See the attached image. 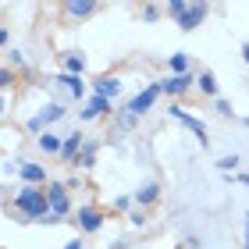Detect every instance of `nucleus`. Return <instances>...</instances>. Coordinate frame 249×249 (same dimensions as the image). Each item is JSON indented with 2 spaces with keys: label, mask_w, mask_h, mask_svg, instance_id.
<instances>
[{
  "label": "nucleus",
  "mask_w": 249,
  "mask_h": 249,
  "mask_svg": "<svg viewBox=\"0 0 249 249\" xmlns=\"http://www.w3.org/2000/svg\"><path fill=\"white\" fill-rule=\"evenodd\" d=\"M107 114H114V104L104 100V96H96V93L82 104V110H78V118H82V121H96V118H107Z\"/></svg>",
  "instance_id": "9"
},
{
  "label": "nucleus",
  "mask_w": 249,
  "mask_h": 249,
  "mask_svg": "<svg viewBox=\"0 0 249 249\" xmlns=\"http://www.w3.org/2000/svg\"><path fill=\"white\" fill-rule=\"evenodd\" d=\"M160 18V4H142V21H157Z\"/></svg>",
  "instance_id": "28"
},
{
  "label": "nucleus",
  "mask_w": 249,
  "mask_h": 249,
  "mask_svg": "<svg viewBox=\"0 0 249 249\" xmlns=\"http://www.w3.org/2000/svg\"><path fill=\"white\" fill-rule=\"evenodd\" d=\"M213 110H217L221 118H231V114H235V110H231V104H228L224 96H217V100H213Z\"/></svg>",
  "instance_id": "27"
},
{
  "label": "nucleus",
  "mask_w": 249,
  "mask_h": 249,
  "mask_svg": "<svg viewBox=\"0 0 249 249\" xmlns=\"http://www.w3.org/2000/svg\"><path fill=\"white\" fill-rule=\"evenodd\" d=\"M239 182H242V185L249 189V171H239Z\"/></svg>",
  "instance_id": "33"
},
{
  "label": "nucleus",
  "mask_w": 249,
  "mask_h": 249,
  "mask_svg": "<svg viewBox=\"0 0 249 249\" xmlns=\"http://www.w3.org/2000/svg\"><path fill=\"white\" fill-rule=\"evenodd\" d=\"M0 89H4V93H11V89H15V68H11V64L0 68Z\"/></svg>",
  "instance_id": "23"
},
{
  "label": "nucleus",
  "mask_w": 249,
  "mask_h": 249,
  "mask_svg": "<svg viewBox=\"0 0 249 249\" xmlns=\"http://www.w3.org/2000/svg\"><path fill=\"white\" fill-rule=\"evenodd\" d=\"M135 124H139V118H135L132 110H124V107L114 110V128H118V132H128V128H135Z\"/></svg>",
  "instance_id": "21"
},
{
  "label": "nucleus",
  "mask_w": 249,
  "mask_h": 249,
  "mask_svg": "<svg viewBox=\"0 0 249 249\" xmlns=\"http://www.w3.org/2000/svg\"><path fill=\"white\" fill-rule=\"evenodd\" d=\"M128 224H132V228H142V224H146V210H142V207H135V210L128 213Z\"/></svg>",
  "instance_id": "29"
},
{
  "label": "nucleus",
  "mask_w": 249,
  "mask_h": 249,
  "mask_svg": "<svg viewBox=\"0 0 249 249\" xmlns=\"http://www.w3.org/2000/svg\"><path fill=\"white\" fill-rule=\"evenodd\" d=\"M96 153H100V142H96V139H86V146H82V153H78L75 167H78V171H93V167H96Z\"/></svg>",
  "instance_id": "16"
},
{
  "label": "nucleus",
  "mask_w": 249,
  "mask_h": 249,
  "mask_svg": "<svg viewBox=\"0 0 249 249\" xmlns=\"http://www.w3.org/2000/svg\"><path fill=\"white\" fill-rule=\"evenodd\" d=\"M167 114H171L175 121H182L185 124V128L192 132V135H196V142L203 146V150H207V146H210V135H207V124H203L196 114H189V110L182 107V104H167Z\"/></svg>",
  "instance_id": "3"
},
{
  "label": "nucleus",
  "mask_w": 249,
  "mask_h": 249,
  "mask_svg": "<svg viewBox=\"0 0 249 249\" xmlns=\"http://www.w3.org/2000/svg\"><path fill=\"white\" fill-rule=\"evenodd\" d=\"M157 100H160V82H150V86H142L139 93L124 104V110H132L135 118H142V114H150V110H153Z\"/></svg>",
  "instance_id": "5"
},
{
  "label": "nucleus",
  "mask_w": 249,
  "mask_h": 249,
  "mask_svg": "<svg viewBox=\"0 0 249 249\" xmlns=\"http://www.w3.org/2000/svg\"><path fill=\"white\" fill-rule=\"evenodd\" d=\"M192 86H196V71H189V75H167V78H160V96L178 100V96L192 93Z\"/></svg>",
  "instance_id": "6"
},
{
  "label": "nucleus",
  "mask_w": 249,
  "mask_h": 249,
  "mask_svg": "<svg viewBox=\"0 0 249 249\" xmlns=\"http://www.w3.org/2000/svg\"><path fill=\"white\" fill-rule=\"evenodd\" d=\"M82 146H86V135H82V132H71V135H64V150H61V160L75 164V160H78V153H82Z\"/></svg>",
  "instance_id": "14"
},
{
  "label": "nucleus",
  "mask_w": 249,
  "mask_h": 249,
  "mask_svg": "<svg viewBox=\"0 0 249 249\" xmlns=\"http://www.w3.org/2000/svg\"><path fill=\"white\" fill-rule=\"evenodd\" d=\"M217 167H221V175L235 171V167H239V153H224V157H217Z\"/></svg>",
  "instance_id": "24"
},
{
  "label": "nucleus",
  "mask_w": 249,
  "mask_h": 249,
  "mask_svg": "<svg viewBox=\"0 0 249 249\" xmlns=\"http://www.w3.org/2000/svg\"><path fill=\"white\" fill-rule=\"evenodd\" d=\"M18 178H21V185H39V189L50 185L47 167H43L39 160H21V164H18Z\"/></svg>",
  "instance_id": "8"
},
{
  "label": "nucleus",
  "mask_w": 249,
  "mask_h": 249,
  "mask_svg": "<svg viewBox=\"0 0 249 249\" xmlns=\"http://www.w3.org/2000/svg\"><path fill=\"white\" fill-rule=\"evenodd\" d=\"M68 189L64 182H50L47 185V199H50V217L43 221V224H61L64 217H75V207H71V196H68Z\"/></svg>",
  "instance_id": "2"
},
{
  "label": "nucleus",
  "mask_w": 249,
  "mask_h": 249,
  "mask_svg": "<svg viewBox=\"0 0 249 249\" xmlns=\"http://www.w3.org/2000/svg\"><path fill=\"white\" fill-rule=\"evenodd\" d=\"M242 124H246V128H249V114H246V118H242Z\"/></svg>",
  "instance_id": "36"
},
{
  "label": "nucleus",
  "mask_w": 249,
  "mask_h": 249,
  "mask_svg": "<svg viewBox=\"0 0 249 249\" xmlns=\"http://www.w3.org/2000/svg\"><path fill=\"white\" fill-rule=\"evenodd\" d=\"M7 43H11V29L4 25V29H0V47H7Z\"/></svg>",
  "instance_id": "31"
},
{
  "label": "nucleus",
  "mask_w": 249,
  "mask_h": 249,
  "mask_svg": "<svg viewBox=\"0 0 249 249\" xmlns=\"http://www.w3.org/2000/svg\"><path fill=\"white\" fill-rule=\"evenodd\" d=\"M7 61H11V68H21V71H32V68H29V53L25 50H7Z\"/></svg>",
  "instance_id": "22"
},
{
  "label": "nucleus",
  "mask_w": 249,
  "mask_h": 249,
  "mask_svg": "<svg viewBox=\"0 0 249 249\" xmlns=\"http://www.w3.org/2000/svg\"><path fill=\"white\" fill-rule=\"evenodd\" d=\"M192 68H189V57L185 53H171L167 57V75H189Z\"/></svg>",
  "instance_id": "20"
},
{
  "label": "nucleus",
  "mask_w": 249,
  "mask_h": 249,
  "mask_svg": "<svg viewBox=\"0 0 249 249\" xmlns=\"http://www.w3.org/2000/svg\"><path fill=\"white\" fill-rule=\"evenodd\" d=\"M196 89H199L203 96H210V100L221 96V82L213 78V71H199V75H196Z\"/></svg>",
  "instance_id": "18"
},
{
  "label": "nucleus",
  "mask_w": 249,
  "mask_h": 249,
  "mask_svg": "<svg viewBox=\"0 0 249 249\" xmlns=\"http://www.w3.org/2000/svg\"><path fill=\"white\" fill-rule=\"evenodd\" d=\"M36 146H39L43 153H57V157H61V150H64V135H57L53 128H47L43 135H36Z\"/></svg>",
  "instance_id": "17"
},
{
  "label": "nucleus",
  "mask_w": 249,
  "mask_h": 249,
  "mask_svg": "<svg viewBox=\"0 0 249 249\" xmlns=\"http://www.w3.org/2000/svg\"><path fill=\"white\" fill-rule=\"evenodd\" d=\"M89 89H93L96 96H104V100H110V104H114V100L121 96V78H118V75H100V78H93V82H89Z\"/></svg>",
  "instance_id": "11"
},
{
  "label": "nucleus",
  "mask_w": 249,
  "mask_h": 249,
  "mask_svg": "<svg viewBox=\"0 0 249 249\" xmlns=\"http://www.w3.org/2000/svg\"><path fill=\"white\" fill-rule=\"evenodd\" d=\"M53 86L68 89V93H71L75 100H82V104H86L89 96H93V89L86 86V78H82V75H68V71H57V75H53Z\"/></svg>",
  "instance_id": "7"
},
{
  "label": "nucleus",
  "mask_w": 249,
  "mask_h": 249,
  "mask_svg": "<svg viewBox=\"0 0 249 249\" xmlns=\"http://www.w3.org/2000/svg\"><path fill=\"white\" fill-rule=\"evenodd\" d=\"M61 11H64V18L86 21V18H93L96 11H100V4H96V0H64V4H61Z\"/></svg>",
  "instance_id": "10"
},
{
  "label": "nucleus",
  "mask_w": 249,
  "mask_h": 249,
  "mask_svg": "<svg viewBox=\"0 0 249 249\" xmlns=\"http://www.w3.org/2000/svg\"><path fill=\"white\" fill-rule=\"evenodd\" d=\"M104 221H107V213L100 207H93V203L75 207V224H78V231H82V235H96L100 228H104Z\"/></svg>",
  "instance_id": "4"
},
{
  "label": "nucleus",
  "mask_w": 249,
  "mask_h": 249,
  "mask_svg": "<svg viewBox=\"0 0 249 249\" xmlns=\"http://www.w3.org/2000/svg\"><path fill=\"white\" fill-rule=\"evenodd\" d=\"M11 207L18 210V217L32 224V221H47L50 217V199H47V189H39V185H21V192L15 199H11Z\"/></svg>",
  "instance_id": "1"
},
{
  "label": "nucleus",
  "mask_w": 249,
  "mask_h": 249,
  "mask_svg": "<svg viewBox=\"0 0 249 249\" xmlns=\"http://www.w3.org/2000/svg\"><path fill=\"white\" fill-rule=\"evenodd\" d=\"M64 249H82V239H68V242H64Z\"/></svg>",
  "instance_id": "32"
},
{
  "label": "nucleus",
  "mask_w": 249,
  "mask_h": 249,
  "mask_svg": "<svg viewBox=\"0 0 249 249\" xmlns=\"http://www.w3.org/2000/svg\"><path fill=\"white\" fill-rule=\"evenodd\" d=\"M114 210L118 213H132L135 210V196H114Z\"/></svg>",
  "instance_id": "26"
},
{
  "label": "nucleus",
  "mask_w": 249,
  "mask_h": 249,
  "mask_svg": "<svg viewBox=\"0 0 249 249\" xmlns=\"http://www.w3.org/2000/svg\"><path fill=\"white\" fill-rule=\"evenodd\" d=\"M64 114H68V107H64V104H57V100H50V104L43 107L36 118H39V124H43V128H53V124H57Z\"/></svg>",
  "instance_id": "15"
},
{
  "label": "nucleus",
  "mask_w": 249,
  "mask_h": 249,
  "mask_svg": "<svg viewBox=\"0 0 249 249\" xmlns=\"http://www.w3.org/2000/svg\"><path fill=\"white\" fill-rule=\"evenodd\" d=\"M210 15V4L207 0H196V4H189V11H185V18L178 21V29L182 32H196L199 25H203V18Z\"/></svg>",
  "instance_id": "12"
},
{
  "label": "nucleus",
  "mask_w": 249,
  "mask_h": 249,
  "mask_svg": "<svg viewBox=\"0 0 249 249\" xmlns=\"http://www.w3.org/2000/svg\"><path fill=\"white\" fill-rule=\"evenodd\" d=\"M242 249H249V213H246V228H242Z\"/></svg>",
  "instance_id": "30"
},
{
  "label": "nucleus",
  "mask_w": 249,
  "mask_h": 249,
  "mask_svg": "<svg viewBox=\"0 0 249 249\" xmlns=\"http://www.w3.org/2000/svg\"><path fill=\"white\" fill-rule=\"evenodd\" d=\"M242 61L249 64V43H242Z\"/></svg>",
  "instance_id": "34"
},
{
  "label": "nucleus",
  "mask_w": 249,
  "mask_h": 249,
  "mask_svg": "<svg viewBox=\"0 0 249 249\" xmlns=\"http://www.w3.org/2000/svg\"><path fill=\"white\" fill-rule=\"evenodd\" d=\"M185 11H189L185 0H171V4H167V15H171L175 21H182V18H185Z\"/></svg>",
  "instance_id": "25"
},
{
  "label": "nucleus",
  "mask_w": 249,
  "mask_h": 249,
  "mask_svg": "<svg viewBox=\"0 0 249 249\" xmlns=\"http://www.w3.org/2000/svg\"><path fill=\"white\" fill-rule=\"evenodd\" d=\"M124 246H128V239H118V242L110 246V249H124Z\"/></svg>",
  "instance_id": "35"
},
{
  "label": "nucleus",
  "mask_w": 249,
  "mask_h": 249,
  "mask_svg": "<svg viewBox=\"0 0 249 249\" xmlns=\"http://www.w3.org/2000/svg\"><path fill=\"white\" fill-rule=\"evenodd\" d=\"M61 71H68V75H86V53L68 50V53H64V68H61Z\"/></svg>",
  "instance_id": "19"
},
{
  "label": "nucleus",
  "mask_w": 249,
  "mask_h": 249,
  "mask_svg": "<svg viewBox=\"0 0 249 249\" xmlns=\"http://www.w3.org/2000/svg\"><path fill=\"white\" fill-rule=\"evenodd\" d=\"M132 196H135V207H142V210L153 207V203L160 199V182H153V178H150V182H142L139 189L132 192Z\"/></svg>",
  "instance_id": "13"
}]
</instances>
